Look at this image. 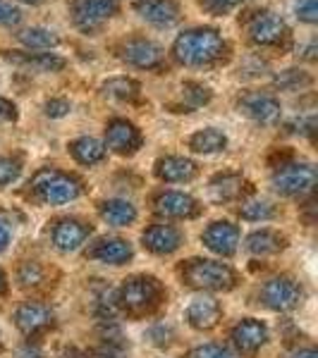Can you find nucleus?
I'll list each match as a JSON object with an SVG mask.
<instances>
[{"instance_id":"nucleus-1","label":"nucleus","mask_w":318,"mask_h":358,"mask_svg":"<svg viewBox=\"0 0 318 358\" xmlns=\"http://www.w3.org/2000/svg\"><path fill=\"white\" fill-rule=\"evenodd\" d=\"M225 41L221 38V34L211 27H201V29H189V31L180 34L172 43V55L177 62L187 67H204L216 62L223 55Z\"/></svg>"},{"instance_id":"nucleus-2","label":"nucleus","mask_w":318,"mask_h":358,"mask_svg":"<svg viewBox=\"0 0 318 358\" xmlns=\"http://www.w3.org/2000/svg\"><path fill=\"white\" fill-rule=\"evenodd\" d=\"M32 192L41 203L62 206V203H69V201L79 199L82 184L60 170H39L32 179Z\"/></svg>"},{"instance_id":"nucleus-3","label":"nucleus","mask_w":318,"mask_h":358,"mask_svg":"<svg viewBox=\"0 0 318 358\" xmlns=\"http://www.w3.org/2000/svg\"><path fill=\"white\" fill-rule=\"evenodd\" d=\"M182 277L189 287L201 292H228L235 287L233 268L218 261H189L184 265Z\"/></svg>"},{"instance_id":"nucleus-4","label":"nucleus","mask_w":318,"mask_h":358,"mask_svg":"<svg viewBox=\"0 0 318 358\" xmlns=\"http://www.w3.org/2000/svg\"><path fill=\"white\" fill-rule=\"evenodd\" d=\"M160 294H163V289H160L158 280L139 275V277L125 280V285L120 287V292H118V303L123 306L125 310H130V313L141 315L158 306Z\"/></svg>"},{"instance_id":"nucleus-5","label":"nucleus","mask_w":318,"mask_h":358,"mask_svg":"<svg viewBox=\"0 0 318 358\" xmlns=\"http://www.w3.org/2000/svg\"><path fill=\"white\" fill-rule=\"evenodd\" d=\"M316 184V167L309 163H287L273 175V187L282 196H302Z\"/></svg>"},{"instance_id":"nucleus-6","label":"nucleus","mask_w":318,"mask_h":358,"mask_svg":"<svg viewBox=\"0 0 318 358\" xmlns=\"http://www.w3.org/2000/svg\"><path fill=\"white\" fill-rule=\"evenodd\" d=\"M261 296L268 308L285 313V310L297 308L299 301H302V287L292 277H273V280L265 282Z\"/></svg>"},{"instance_id":"nucleus-7","label":"nucleus","mask_w":318,"mask_h":358,"mask_svg":"<svg viewBox=\"0 0 318 358\" xmlns=\"http://www.w3.org/2000/svg\"><path fill=\"white\" fill-rule=\"evenodd\" d=\"M118 10L115 0H72V20L84 31L101 27Z\"/></svg>"},{"instance_id":"nucleus-8","label":"nucleus","mask_w":318,"mask_h":358,"mask_svg":"<svg viewBox=\"0 0 318 358\" xmlns=\"http://www.w3.org/2000/svg\"><path fill=\"white\" fill-rule=\"evenodd\" d=\"M240 110L258 124H275L282 115L277 98L270 94H261V91H254V94H247L242 98Z\"/></svg>"},{"instance_id":"nucleus-9","label":"nucleus","mask_w":318,"mask_h":358,"mask_svg":"<svg viewBox=\"0 0 318 358\" xmlns=\"http://www.w3.org/2000/svg\"><path fill=\"white\" fill-rule=\"evenodd\" d=\"M285 34H287L285 22H282V17H277L275 13H258L249 22V36H251V41L258 45L280 43Z\"/></svg>"},{"instance_id":"nucleus-10","label":"nucleus","mask_w":318,"mask_h":358,"mask_svg":"<svg viewBox=\"0 0 318 358\" xmlns=\"http://www.w3.org/2000/svg\"><path fill=\"white\" fill-rule=\"evenodd\" d=\"M15 322L27 337H34V334L43 332L46 327L53 325V310L43 303H36V301H29V303H22L15 313Z\"/></svg>"},{"instance_id":"nucleus-11","label":"nucleus","mask_w":318,"mask_h":358,"mask_svg":"<svg viewBox=\"0 0 318 358\" xmlns=\"http://www.w3.org/2000/svg\"><path fill=\"white\" fill-rule=\"evenodd\" d=\"M221 317H223L221 303L213 296H206V294L192 299V303L187 306V322L194 330H213L221 322Z\"/></svg>"},{"instance_id":"nucleus-12","label":"nucleus","mask_w":318,"mask_h":358,"mask_svg":"<svg viewBox=\"0 0 318 358\" xmlns=\"http://www.w3.org/2000/svg\"><path fill=\"white\" fill-rule=\"evenodd\" d=\"M120 53H123V60L141 69H153L163 62V50H160V45H155L153 41H146V38H130V41L123 45Z\"/></svg>"},{"instance_id":"nucleus-13","label":"nucleus","mask_w":318,"mask_h":358,"mask_svg":"<svg viewBox=\"0 0 318 358\" xmlns=\"http://www.w3.org/2000/svg\"><path fill=\"white\" fill-rule=\"evenodd\" d=\"M155 213L163 217H172V220H187L199 213V203L189 194L182 192H165L155 199Z\"/></svg>"},{"instance_id":"nucleus-14","label":"nucleus","mask_w":318,"mask_h":358,"mask_svg":"<svg viewBox=\"0 0 318 358\" xmlns=\"http://www.w3.org/2000/svg\"><path fill=\"white\" fill-rule=\"evenodd\" d=\"M204 244L218 256H233L240 246V229L233 222H213L204 232Z\"/></svg>"},{"instance_id":"nucleus-15","label":"nucleus","mask_w":318,"mask_h":358,"mask_svg":"<svg viewBox=\"0 0 318 358\" xmlns=\"http://www.w3.org/2000/svg\"><path fill=\"white\" fill-rule=\"evenodd\" d=\"M144 246L155 256H167V253L177 251L182 244V232L172 224H151L146 232L141 234Z\"/></svg>"},{"instance_id":"nucleus-16","label":"nucleus","mask_w":318,"mask_h":358,"mask_svg":"<svg viewBox=\"0 0 318 358\" xmlns=\"http://www.w3.org/2000/svg\"><path fill=\"white\" fill-rule=\"evenodd\" d=\"M106 143L115 153H134L141 146V134L132 122L127 120H113L106 129Z\"/></svg>"},{"instance_id":"nucleus-17","label":"nucleus","mask_w":318,"mask_h":358,"mask_svg":"<svg viewBox=\"0 0 318 358\" xmlns=\"http://www.w3.org/2000/svg\"><path fill=\"white\" fill-rule=\"evenodd\" d=\"M134 10L144 22L153 27H170L180 17L175 0H139Z\"/></svg>"},{"instance_id":"nucleus-18","label":"nucleus","mask_w":318,"mask_h":358,"mask_svg":"<svg viewBox=\"0 0 318 358\" xmlns=\"http://www.w3.org/2000/svg\"><path fill=\"white\" fill-rule=\"evenodd\" d=\"M265 339H268V330L261 320H254V317H247L233 327V344L244 354H254L256 349H261Z\"/></svg>"},{"instance_id":"nucleus-19","label":"nucleus","mask_w":318,"mask_h":358,"mask_svg":"<svg viewBox=\"0 0 318 358\" xmlns=\"http://www.w3.org/2000/svg\"><path fill=\"white\" fill-rule=\"evenodd\" d=\"M155 177L163 182H192L196 177V163L180 155H167L155 163Z\"/></svg>"},{"instance_id":"nucleus-20","label":"nucleus","mask_w":318,"mask_h":358,"mask_svg":"<svg viewBox=\"0 0 318 358\" xmlns=\"http://www.w3.org/2000/svg\"><path fill=\"white\" fill-rule=\"evenodd\" d=\"M89 232L91 229L79 220H60V222H55V227H53V244L55 248H60V251H65V253L77 251L86 241Z\"/></svg>"},{"instance_id":"nucleus-21","label":"nucleus","mask_w":318,"mask_h":358,"mask_svg":"<svg viewBox=\"0 0 318 358\" xmlns=\"http://www.w3.org/2000/svg\"><path fill=\"white\" fill-rule=\"evenodd\" d=\"M89 256L106 265H123L132 258V246L125 239H103L91 248Z\"/></svg>"},{"instance_id":"nucleus-22","label":"nucleus","mask_w":318,"mask_h":358,"mask_svg":"<svg viewBox=\"0 0 318 358\" xmlns=\"http://www.w3.org/2000/svg\"><path fill=\"white\" fill-rule=\"evenodd\" d=\"M247 251L254 256H273V253L285 248V236L275 229H258L247 236Z\"/></svg>"},{"instance_id":"nucleus-23","label":"nucleus","mask_w":318,"mask_h":358,"mask_svg":"<svg viewBox=\"0 0 318 358\" xmlns=\"http://www.w3.org/2000/svg\"><path fill=\"white\" fill-rule=\"evenodd\" d=\"M101 217L113 227H127L137 220V208L130 201L123 199H111L101 206Z\"/></svg>"},{"instance_id":"nucleus-24","label":"nucleus","mask_w":318,"mask_h":358,"mask_svg":"<svg viewBox=\"0 0 318 358\" xmlns=\"http://www.w3.org/2000/svg\"><path fill=\"white\" fill-rule=\"evenodd\" d=\"M69 151H72L74 160L82 165H96L106 158V146L94 136H82L77 141H72L69 143Z\"/></svg>"},{"instance_id":"nucleus-25","label":"nucleus","mask_w":318,"mask_h":358,"mask_svg":"<svg viewBox=\"0 0 318 358\" xmlns=\"http://www.w3.org/2000/svg\"><path fill=\"white\" fill-rule=\"evenodd\" d=\"M228 146V136L223 134L221 129H213V127H208V129H199L196 134L189 136V148H192L194 153H218L223 151V148Z\"/></svg>"},{"instance_id":"nucleus-26","label":"nucleus","mask_w":318,"mask_h":358,"mask_svg":"<svg viewBox=\"0 0 318 358\" xmlns=\"http://www.w3.org/2000/svg\"><path fill=\"white\" fill-rule=\"evenodd\" d=\"M242 194V177L240 175H218L211 182V199L218 203L235 201Z\"/></svg>"},{"instance_id":"nucleus-27","label":"nucleus","mask_w":318,"mask_h":358,"mask_svg":"<svg viewBox=\"0 0 318 358\" xmlns=\"http://www.w3.org/2000/svg\"><path fill=\"white\" fill-rule=\"evenodd\" d=\"M101 91L108 98H118V101H134V98H139L141 86H139V82H134V79H130V77H115V79L103 82Z\"/></svg>"},{"instance_id":"nucleus-28","label":"nucleus","mask_w":318,"mask_h":358,"mask_svg":"<svg viewBox=\"0 0 318 358\" xmlns=\"http://www.w3.org/2000/svg\"><path fill=\"white\" fill-rule=\"evenodd\" d=\"M15 62L25 65L27 69H34V72H57V69L65 67V60L57 55H50V53H39V55H20V57H13Z\"/></svg>"},{"instance_id":"nucleus-29","label":"nucleus","mask_w":318,"mask_h":358,"mask_svg":"<svg viewBox=\"0 0 318 358\" xmlns=\"http://www.w3.org/2000/svg\"><path fill=\"white\" fill-rule=\"evenodd\" d=\"M20 41L27 45V48H36V50H48L57 45V36L50 29L43 27H29L25 31H20Z\"/></svg>"},{"instance_id":"nucleus-30","label":"nucleus","mask_w":318,"mask_h":358,"mask_svg":"<svg viewBox=\"0 0 318 358\" xmlns=\"http://www.w3.org/2000/svg\"><path fill=\"white\" fill-rule=\"evenodd\" d=\"M91 358H127V351L120 342V332L113 330L103 334V344L91 351Z\"/></svg>"},{"instance_id":"nucleus-31","label":"nucleus","mask_w":318,"mask_h":358,"mask_svg":"<svg viewBox=\"0 0 318 358\" xmlns=\"http://www.w3.org/2000/svg\"><path fill=\"white\" fill-rule=\"evenodd\" d=\"M240 215L249 222H261V220H270L275 215L273 206L263 199H251V201H244L240 208Z\"/></svg>"},{"instance_id":"nucleus-32","label":"nucleus","mask_w":318,"mask_h":358,"mask_svg":"<svg viewBox=\"0 0 318 358\" xmlns=\"http://www.w3.org/2000/svg\"><path fill=\"white\" fill-rule=\"evenodd\" d=\"M309 84H311V77L304 72V69H285V72H280L275 77L277 89H287V91H297Z\"/></svg>"},{"instance_id":"nucleus-33","label":"nucleus","mask_w":318,"mask_h":358,"mask_svg":"<svg viewBox=\"0 0 318 358\" xmlns=\"http://www.w3.org/2000/svg\"><path fill=\"white\" fill-rule=\"evenodd\" d=\"M182 96H184V101H187L189 108H199V106H204V103L211 101V91H208L204 84H196V82H184Z\"/></svg>"},{"instance_id":"nucleus-34","label":"nucleus","mask_w":318,"mask_h":358,"mask_svg":"<svg viewBox=\"0 0 318 358\" xmlns=\"http://www.w3.org/2000/svg\"><path fill=\"white\" fill-rule=\"evenodd\" d=\"M187 358H237V356L221 344H204V346H196L194 351H189Z\"/></svg>"},{"instance_id":"nucleus-35","label":"nucleus","mask_w":318,"mask_h":358,"mask_svg":"<svg viewBox=\"0 0 318 358\" xmlns=\"http://www.w3.org/2000/svg\"><path fill=\"white\" fill-rule=\"evenodd\" d=\"M17 280H20L22 287H34L43 280V270L39 268V263H25L17 273Z\"/></svg>"},{"instance_id":"nucleus-36","label":"nucleus","mask_w":318,"mask_h":358,"mask_svg":"<svg viewBox=\"0 0 318 358\" xmlns=\"http://www.w3.org/2000/svg\"><path fill=\"white\" fill-rule=\"evenodd\" d=\"M292 10L299 20L306 22V24H314L316 17H318L316 0H292Z\"/></svg>"},{"instance_id":"nucleus-37","label":"nucleus","mask_w":318,"mask_h":358,"mask_svg":"<svg viewBox=\"0 0 318 358\" xmlns=\"http://www.w3.org/2000/svg\"><path fill=\"white\" fill-rule=\"evenodd\" d=\"M22 167L15 158H0V187L5 184H13L17 177H20Z\"/></svg>"},{"instance_id":"nucleus-38","label":"nucleus","mask_w":318,"mask_h":358,"mask_svg":"<svg viewBox=\"0 0 318 358\" xmlns=\"http://www.w3.org/2000/svg\"><path fill=\"white\" fill-rule=\"evenodd\" d=\"M22 20V13L15 8L13 3H5V0H0V24L3 27H15L20 24Z\"/></svg>"},{"instance_id":"nucleus-39","label":"nucleus","mask_w":318,"mask_h":358,"mask_svg":"<svg viewBox=\"0 0 318 358\" xmlns=\"http://www.w3.org/2000/svg\"><path fill=\"white\" fill-rule=\"evenodd\" d=\"M69 113V103L65 98H50L48 103H46V115L48 117H65Z\"/></svg>"},{"instance_id":"nucleus-40","label":"nucleus","mask_w":318,"mask_h":358,"mask_svg":"<svg viewBox=\"0 0 318 358\" xmlns=\"http://www.w3.org/2000/svg\"><path fill=\"white\" fill-rule=\"evenodd\" d=\"M240 0H204V8L211 10L213 15H225L228 10H233Z\"/></svg>"},{"instance_id":"nucleus-41","label":"nucleus","mask_w":318,"mask_h":358,"mask_svg":"<svg viewBox=\"0 0 318 358\" xmlns=\"http://www.w3.org/2000/svg\"><path fill=\"white\" fill-rule=\"evenodd\" d=\"M15 117H17V108L8 101V98L0 96V122H13Z\"/></svg>"},{"instance_id":"nucleus-42","label":"nucleus","mask_w":318,"mask_h":358,"mask_svg":"<svg viewBox=\"0 0 318 358\" xmlns=\"http://www.w3.org/2000/svg\"><path fill=\"white\" fill-rule=\"evenodd\" d=\"M10 244V227L5 220H0V251H5Z\"/></svg>"},{"instance_id":"nucleus-43","label":"nucleus","mask_w":318,"mask_h":358,"mask_svg":"<svg viewBox=\"0 0 318 358\" xmlns=\"http://www.w3.org/2000/svg\"><path fill=\"white\" fill-rule=\"evenodd\" d=\"M20 358H46L41 349H36V346H25V349L20 351Z\"/></svg>"},{"instance_id":"nucleus-44","label":"nucleus","mask_w":318,"mask_h":358,"mask_svg":"<svg viewBox=\"0 0 318 358\" xmlns=\"http://www.w3.org/2000/svg\"><path fill=\"white\" fill-rule=\"evenodd\" d=\"M290 358H318V354L314 349H299V351H294Z\"/></svg>"},{"instance_id":"nucleus-45","label":"nucleus","mask_w":318,"mask_h":358,"mask_svg":"<svg viewBox=\"0 0 318 358\" xmlns=\"http://www.w3.org/2000/svg\"><path fill=\"white\" fill-rule=\"evenodd\" d=\"M0 292H5V275H3V270H0Z\"/></svg>"},{"instance_id":"nucleus-46","label":"nucleus","mask_w":318,"mask_h":358,"mask_svg":"<svg viewBox=\"0 0 318 358\" xmlns=\"http://www.w3.org/2000/svg\"><path fill=\"white\" fill-rule=\"evenodd\" d=\"M22 3H27V5H36V3H41V0H22Z\"/></svg>"}]
</instances>
